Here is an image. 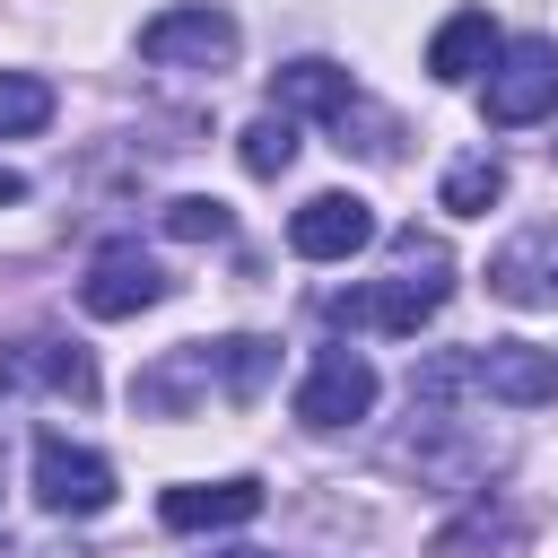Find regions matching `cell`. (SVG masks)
<instances>
[{
    "label": "cell",
    "instance_id": "cell-1",
    "mask_svg": "<svg viewBox=\"0 0 558 558\" xmlns=\"http://www.w3.org/2000/svg\"><path fill=\"white\" fill-rule=\"evenodd\" d=\"M445 270H453L445 244H427V235L410 227V235H401V279H375V288H357V296H331V314H340V323H375V331L401 340V331H418V323L445 305V288H453Z\"/></svg>",
    "mask_w": 558,
    "mask_h": 558
},
{
    "label": "cell",
    "instance_id": "cell-2",
    "mask_svg": "<svg viewBox=\"0 0 558 558\" xmlns=\"http://www.w3.org/2000/svg\"><path fill=\"white\" fill-rule=\"evenodd\" d=\"M558 113V44L549 35H523V44H497V70H488V122L497 131H523Z\"/></svg>",
    "mask_w": 558,
    "mask_h": 558
},
{
    "label": "cell",
    "instance_id": "cell-3",
    "mask_svg": "<svg viewBox=\"0 0 558 558\" xmlns=\"http://www.w3.org/2000/svg\"><path fill=\"white\" fill-rule=\"evenodd\" d=\"M235 44H244L235 17L209 9V0H192V9H157V17L140 26V52H148L157 70H227Z\"/></svg>",
    "mask_w": 558,
    "mask_h": 558
},
{
    "label": "cell",
    "instance_id": "cell-4",
    "mask_svg": "<svg viewBox=\"0 0 558 558\" xmlns=\"http://www.w3.org/2000/svg\"><path fill=\"white\" fill-rule=\"evenodd\" d=\"M35 497L52 514H105L113 506V462L87 453V445H70V436H44L35 445Z\"/></svg>",
    "mask_w": 558,
    "mask_h": 558
},
{
    "label": "cell",
    "instance_id": "cell-5",
    "mask_svg": "<svg viewBox=\"0 0 558 558\" xmlns=\"http://www.w3.org/2000/svg\"><path fill=\"white\" fill-rule=\"evenodd\" d=\"M375 244V209L357 192H314L296 218H288V253L296 262H349Z\"/></svg>",
    "mask_w": 558,
    "mask_h": 558
},
{
    "label": "cell",
    "instance_id": "cell-6",
    "mask_svg": "<svg viewBox=\"0 0 558 558\" xmlns=\"http://www.w3.org/2000/svg\"><path fill=\"white\" fill-rule=\"evenodd\" d=\"M375 392H384V384H375V366H366L357 349H323L314 375L296 384V418H305V427H349V418L375 410Z\"/></svg>",
    "mask_w": 558,
    "mask_h": 558
},
{
    "label": "cell",
    "instance_id": "cell-7",
    "mask_svg": "<svg viewBox=\"0 0 558 558\" xmlns=\"http://www.w3.org/2000/svg\"><path fill=\"white\" fill-rule=\"evenodd\" d=\"M166 296H174V279H166L148 253H131V244L96 253V270L78 279V305H87L96 323H122V314H140V305H166Z\"/></svg>",
    "mask_w": 558,
    "mask_h": 558
},
{
    "label": "cell",
    "instance_id": "cell-8",
    "mask_svg": "<svg viewBox=\"0 0 558 558\" xmlns=\"http://www.w3.org/2000/svg\"><path fill=\"white\" fill-rule=\"evenodd\" d=\"M471 384L506 410H541V401H558V357L532 340H488V349H471Z\"/></svg>",
    "mask_w": 558,
    "mask_h": 558
},
{
    "label": "cell",
    "instance_id": "cell-9",
    "mask_svg": "<svg viewBox=\"0 0 558 558\" xmlns=\"http://www.w3.org/2000/svg\"><path fill=\"white\" fill-rule=\"evenodd\" d=\"M488 288L506 305H558V218H541L514 244H497L488 253Z\"/></svg>",
    "mask_w": 558,
    "mask_h": 558
},
{
    "label": "cell",
    "instance_id": "cell-10",
    "mask_svg": "<svg viewBox=\"0 0 558 558\" xmlns=\"http://www.w3.org/2000/svg\"><path fill=\"white\" fill-rule=\"evenodd\" d=\"M166 532H227L262 514V480H201V488H166L157 497Z\"/></svg>",
    "mask_w": 558,
    "mask_h": 558
},
{
    "label": "cell",
    "instance_id": "cell-11",
    "mask_svg": "<svg viewBox=\"0 0 558 558\" xmlns=\"http://www.w3.org/2000/svg\"><path fill=\"white\" fill-rule=\"evenodd\" d=\"M488 61H497V17L488 9H453L436 26V44H427V70L436 78H480Z\"/></svg>",
    "mask_w": 558,
    "mask_h": 558
},
{
    "label": "cell",
    "instance_id": "cell-12",
    "mask_svg": "<svg viewBox=\"0 0 558 558\" xmlns=\"http://www.w3.org/2000/svg\"><path fill=\"white\" fill-rule=\"evenodd\" d=\"M270 105H279V113H331V122H340V113L357 105V87H349L340 61H288V70L270 78Z\"/></svg>",
    "mask_w": 558,
    "mask_h": 558
},
{
    "label": "cell",
    "instance_id": "cell-13",
    "mask_svg": "<svg viewBox=\"0 0 558 558\" xmlns=\"http://www.w3.org/2000/svg\"><path fill=\"white\" fill-rule=\"evenodd\" d=\"M0 384H52L70 401H96V366L78 349H61V340H26L17 357H0Z\"/></svg>",
    "mask_w": 558,
    "mask_h": 558
},
{
    "label": "cell",
    "instance_id": "cell-14",
    "mask_svg": "<svg viewBox=\"0 0 558 558\" xmlns=\"http://www.w3.org/2000/svg\"><path fill=\"white\" fill-rule=\"evenodd\" d=\"M201 357V375L227 392V401H253L270 375H279V349L270 340H218V349H192Z\"/></svg>",
    "mask_w": 558,
    "mask_h": 558
},
{
    "label": "cell",
    "instance_id": "cell-15",
    "mask_svg": "<svg viewBox=\"0 0 558 558\" xmlns=\"http://www.w3.org/2000/svg\"><path fill=\"white\" fill-rule=\"evenodd\" d=\"M235 157H244V174H288L296 166V122L288 113H262V122H244V140H235Z\"/></svg>",
    "mask_w": 558,
    "mask_h": 558
},
{
    "label": "cell",
    "instance_id": "cell-16",
    "mask_svg": "<svg viewBox=\"0 0 558 558\" xmlns=\"http://www.w3.org/2000/svg\"><path fill=\"white\" fill-rule=\"evenodd\" d=\"M52 122V87L35 70H0V140H26Z\"/></svg>",
    "mask_w": 558,
    "mask_h": 558
},
{
    "label": "cell",
    "instance_id": "cell-17",
    "mask_svg": "<svg viewBox=\"0 0 558 558\" xmlns=\"http://www.w3.org/2000/svg\"><path fill=\"white\" fill-rule=\"evenodd\" d=\"M497 549H514V523H506V514H488V506H471L462 523H445V532H436V558H497Z\"/></svg>",
    "mask_w": 558,
    "mask_h": 558
},
{
    "label": "cell",
    "instance_id": "cell-18",
    "mask_svg": "<svg viewBox=\"0 0 558 558\" xmlns=\"http://www.w3.org/2000/svg\"><path fill=\"white\" fill-rule=\"evenodd\" d=\"M497 192H506V166L497 157H453V174H445V209L453 218H480Z\"/></svg>",
    "mask_w": 558,
    "mask_h": 558
},
{
    "label": "cell",
    "instance_id": "cell-19",
    "mask_svg": "<svg viewBox=\"0 0 558 558\" xmlns=\"http://www.w3.org/2000/svg\"><path fill=\"white\" fill-rule=\"evenodd\" d=\"M166 235H174V244H218V235H227V201H209V192L166 201Z\"/></svg>",
    "mask_w": 558,
    "mask_h": 558
},
{
    "label": "cell",
    "instance_id": "cell-20",
    "mask_svg": "<svg viewBox=\"0 0 558 558\" xmlns=\"http://www.w3.org/2000/svg\"><path fill=\"white\" fill-rule=\"evenodd\" d=\"M0 201H26V174H9V166H0Z\"/></svg>",
    "mask_w": 558,
    "mask_h": 558
},
{
    "label": "cell",
    "instance_id": "cell-21",
    "mask_svg": "<svg viewBox=\"0 0 558 558\" xmlns=\"http://www.w3.org/2000/svg\"><path fill=\"white\" fill-rule=\"evenodd\" d=\"M227 558H270V549H227Z\"/></svg>",
    "mask_w": 558,
    "mask_h": 558
}]
</instances>
